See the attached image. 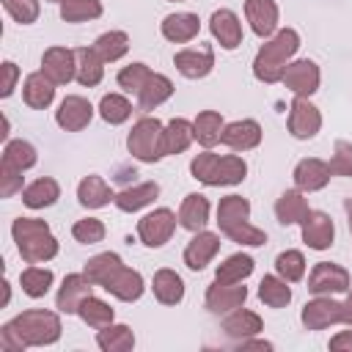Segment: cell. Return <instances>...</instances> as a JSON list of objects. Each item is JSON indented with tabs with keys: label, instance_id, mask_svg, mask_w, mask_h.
Here are the masks:
<instances>
[{
	"label": "cell",
	"instance_id": "cell-25",
	"mask_svg": "<svg viewBox=\"0 0 352 352\" xmlns=\"http://www.w3.org/2000/svg\"><path fill=\"white\" fill-rule=\"evenodd\" d=\"M22 99L30 110H47L55 102V82L41 69L30 72L22 82Z\"/></svg>",
	"mask_w": 352,
	"mask_h": 352
},
{
	"label": "cell",
	"instance_id": "cell-4",
	"mask_svg": "<svg viewBox=\"0 0 352 352\" xmlns=\"http://www.w3.org/2000/svg\"><path fill=\"white\" fill-rule=\"evenodd\" d=\"M58 314L55 311H44V308H28V311L16 314L11 319V324L19 333L25 346H52L60 338V330H63Z\"/></svg>",
	"mask_w": 352,
	"mask_h": 352
},
{
	"label": "cell",
	"instance_id": "cell-31",
	"mask_svg": "<svg viewBox=\"0 0 352 352\" xmlns=\"http://www.w3.org/2000/svg\"><path fill=\"white\" fill-rule=\"evenodd\" d=\"M151 292H154L157 302H162V305H179L184 300V280H182V275L176 270L162 267L151 278Z\"/></svg>",
	"mask_w": 352,
	"mask_h": 352
},
{
	"label": "cell",
	"instance_id": "cell-54",
	"mask_svg": "<svg viewBox=\"0 0 352 352\" xmlns=\"http://www.w3.org/2000/svg\"><path fill=\"white\" fill-rule=\"evenodd\" d=\"M0 349H3V352H25V349H28L11 322H6V324L0 327Z\"/></svg>",
	"mask_w": 352,
	"mask_h": 352
},
{
	"label": "cell",
	"instance_id": "cell-59",
	"mask_svg": "<svg viewBox=\"0 0 352 352\" xmlns=\"http://www.w3.org/2000/svg\"><path fill=\"white\" fill-rule=\"evenodd\" d=\"M8 300H11V283L3 278V305H8Z\"/></svg>",
	"mask_w": 352,
	"mask_h": 352
},
{
	"label": "cell",
	"instance_id": "cell-47",
	"mask_svg": "<svg viewBox=\"0 0 352 352\" xmlns=\"http://www.w3.org/2000/svg\"><path fill=\"white\" fill-rule=\"evenodd\" d=\"M305 256H302V250H280L278 256H275V272L283 278V280H289V283H297V280H302L305 278Z\"/></svg>",
	"mask_w": 352,
	"mask_h": 352
},
{
	"label": "cell",
	"instance_id": "cell-16",
	"mask_svg": "<svg viewBox=\"0 0 352 352\" xmlns=\"http://www.w3.org/2000/svg\"><path fill=\"white\" fill-rule=\"evenodd\" d=\"M292 179H294V187L302 190V192H319L330 184L333 179V170H330V162L319 160V157H305L294 165L292 170Z\"/></svg>",
	"mask_w": 352,
	"mask_h": 352
},
{
	"label": "cell",
	"instance_id": "cell-11",
	"mask_svg": "<svg viewBox=\"0 0 352 352\" xmlns=\"http://www.w3.org/2000/svg\"><path fill=\"white\" fill-rule=\"evenodd\" d=\"M248 300V286L245 280L242 283H223V280H214L206 286V294H204V305L209 314L214 316H226L231 314L234 308L245 305Z\"/></svg>",
	"mask_w": 352,
	"mask_h": 352
},
{
	"label": "cell",
	"instance_id": "cell-3",
	"mask_svg": "<svg viewBox=\"0 0 352 352\" xmlns=\"http://www.w3.org/2000/svg\"><path fill=\"white\" fill-rule=\"evenodd\" d=\"M190 173L206 187H234L245 182L248 162L239 154H214L212 148H204L190 160Z\"/></svg>",
	"mask_w": 352,
	"mask_h": 352
},
{
	"label": "cell",
	"instance_id": "cell-55",
	"mask_svg": "<svg viewBox=\"0 0 352 352\" xmlns=\"http://www.w3.org/2000/svg\"><path fill=\"white\" fill-rule=\"evenodd\" d=\"M3 82H0V96L3 99H8L11 94H14V88H16V80H19V66L14 63V60H3Z\"/></svg>",
	"mask_w": 352,
	"mask_h": 352
},
{
	"label": "cell",
	"instance_id": "cell-36",
	"mask_svg": "<svg viewBox=\"0 0 352 352\" xmlns=\"http://www.w3.org/2000/svg\"><path fill=\"white\" fill-rule=\"evenodd\" d=\"M245 220H250V201L245 195L231 192V195L220 198V204H217V226H220V234L228 231L236 223H245Z\"/></svg>",
	"mask_w": 352,
	"mask_h": 352
},
{
	"label": "cell",
	"instance_id": "cell-62",
	"mask_svg": "<svg viewBox=\"0 0 352 352\" xmlns=\"http://www.w3.org/2000/svg\"><path fill=\"white\" fill-rule=\"evenodd\" d=\"M44 3H60V0H44Z\"/></svg>",
	"mask_w": 352,
	"mask_h": 352
},
{
	"label": "cell",
	"instance_id": "cell-37",
	"mask_svg": "<svg viewBox=\"0 0 352 352\" xmlns=\"http://www.w3.org/2000/svg\"><path fill=\"white\" fill-rule=\"evenodd\" d=\"M256 270V261L253 256L248 253H231L228 258H223L214 270V280H223V283H242L253 275Z\"/></svg>",
	"mask_w": 352,
	"mask_h": 352
},
{
	"label": "cell",
	"instance_id": "cell-21",
	"mask_svg": "<svg viewBox=\"0 0 352 352\" xmlns=\"http://www.w3.org/2000/svg\"><path fill=\"white\" fill-rule=\"evenodd\" d=\"M217 250H220V234H214V231H195L192 234V239L187 242V248H184V264H187V270H192V272H201L214 256H217Z\"/></svg>",
	"mask_w": 352,
	"mask_h": 352
},
{
	"label": "cell",
	"instance_id": "cell-19",
	"mask_svg": "<svg viewBox=\"0 0 352 352\" xmlns=\"http://www.w3.org/2000/svg\"><path fill=\"white\" fill-rule=\"evenodd\" d=\"M245 19L258 38H270L278 30L280 8L275 0H245Z\"/></svg>",
	"mask_w": 352,
	"mask_h": 352
},
{
	"label": "cell",
	"instance_id": "cell-22",
	"mask_svg": "<svg viewBox=\"0 0 352 352\" xmlns=\"http://www.w3.org/2000/svg\"><path fill=\"white\" fill-rule=\"evenodd\" d=\"M107 294H113L116 300H121V302H135V300H140L143 297V292H146V280H143V275L138 272V270H132V267H118L113 275H110V280L102 286Z\"/></svg>",
	"mask_w": 352,
	"mask_h": 352
},
{
	"label": "cell",
	"instance_id": "cell-48",
	"mask_svg": "<svg viewBox=\"0 0 352 352\" xmlns=\"http://www.w3.org/2000/svg\"><path fill=\"white\" fill-rule=\"evenodd\" d=\"M148 77H151V69H148L143 60H135V63H129V66H124V69L118 72L116 82H118V88H124L126 94H135V96H138Z\"/></svg>",
	"mask_w": 352,
	"mask_h": 352
},
{
	"label": "cell",
	"instance_id": "cell-40",
	"mask_svg": "<svg viewBox=\"0 0 352 352\" xmlns=\"http://www.w3.org/2000/svg\"><path fill=\"white\" fill-rule=\"evenodd\" d=\"M52 283H55V275H52L50 267L30 264V267H25V270L19 272V286H22V292H25L28 297H33V300L47 297L50 289H52Z\"/></svg>",
	"mask_w": 352,
	"mask_h": 352
},
{
	"label": "cell",
	"instance_id": "cell-1",
	"mask_svg": "<svg viewBox=\"0 0 352 352\" xmlns=\"http://www.w3.org/2000/svg\"><path fill=\"white\" fill-rule=\"evenodd\" d=\"M297 50H300V33L294 28H278L258 47V52L253 58V77L258 82H264V85L280 82L283 80V72L294 60Z\"/></svg>",
	"mask_w": 352,
	"mask_h": 352
},
{
	"label": "cell",
	"instance_id": "cell-30",
	"mask_svg": "<svg viewBox=\"0 0 352 352\" xmlns=\"http://www.w3.org/2000/svg\"><path fill=\"white\" fill-rule=\"evenodd\" d=\"M157 195H160V184L157 182H138V184H132V187H124L121 192H116V206L121 209V212H140V209H146L148 204H154L157 201Z\"/></svg>",
	"mask_w": 352,
	"mask_h": 352
},
{
	"label": "cell",
	"instance_id": "cell-58",
	"mask_svg": "<svg viewBox=\"0 0 352 352\" xmlns=\"http://www.w3.org/2000/svg\"><path fill=\"white\" fill-rule=\"evenodd\" d=\"M344 324L352 327V286L346 289V300H344Z\"/></svg>",
	"mask_w": 352,
	"mask_h": 352
},
{
	"label": "cell",
	"instance_id": "cell-51",
	"mask_svg": "<svg viewBox=\"0 0 352 352\" xmlns=\"http://www.w3.org/2000/svg\"><path fill=\"white\" fill-rule=\"evenodd\" d=\"M3 8L19 25H33L38 19V11H41L38 0H3Z\"/></svg>",
	"mask_w": 352,
	"mask_h": 352
},
{
	"label": "cell",
	"instance_id": "cell-41",
	"mask_svg": "<svg viewBox=\"0 0 352 352\" xmlns=\"http://www.w3.org/2000/svg\"><path fill=\"white\" fill-rule=\"evenodd\" d=\"M258 300L267 308H286L292 302V286L289 280H283L278 272L275 275H264L258 283Z\"/></svg>",
	"mask_w": 352,
	"mask_h": 352
},
{
	"label": "cell",
	"instance_id": "cell-32",
	"mask_svg": "<svg viewBox=\"0 0 352 352\" xmlns=\"http://www.w3.org/2000/svg\"><path fill=\"white\" fill-rule=\"evenodd\" d=\"M96 346L102 352H129L135 349V330L121 322H110L96 330Z\"/></svg>",
	"mask_w": 352,
	"mask_h": 352
},
{
	"label": "cell",
	"instance_id": "cell-26",
	"mask_svg": "<svg viewBox=\"0 0 352 352\" xmlns=\"http://www.w3.org/2000/svg\"><path fill=\"white\" fill-rule=\"evenodd\" d=\"M209 198L206 195H201V192H187L184 198H182V204H179V212H176V217H179V226L182 228H187V231H204L206 228V223H209Z\"/></svg>",
	"mask_w": 352,
	"mask_h": 352
},
{
	"label": "cell",
	"instance_id": "cell-52",
	"mask_svg": "<svg viewBox=\"0 0 352 352\" xmlns=\"http://www.w3.org/2000/svg\"><path fill=\"white\" fill-rule=\"evenodd\" d=\"M330 170H333V176H346V179H352V143L336 140L333 157H330Z\"/></svg>",
	"mask_w": 352,
	"mask_h": 352
},
{
	"label": "cell",
	"instance_id": "cell-18",
	"mask_svg": "<svg viewBox=\"0 0 352 352\" xmlns=\"http://www.w3.org/2000/svg\"><path fill=\"white\" fill-rule=\"evenodd\" d=\"M261 138H264V132H261V124L256 118H236V121L223 126L220 143L228 146L231 151H250L261 143Z\"/></svg>",
	"mask_w": 352,
	"mask_h": 352
},
{
	"label": "cell",
	"instance_id": "cell-2",
	"mask_svg": "<svg viewBox=\"0 0 352 352\" xmlns=\"http://www.w3.org/2000/svg\"><path fill=\"white\" fill-rule=\"evenodd\" d=\"M11 236H14L16 250L25 264H44V261L55 258L60 250L50 223L38 220V217H16L11 223Z\"/></svg>",
	"mask_w": 352,
	"mask_h": 352
},
{
	"label": "cell",
	"instance_id": "cell-45",
	"mask_svg": "<svg viewBox=\"0 0 352 352\" xmlns=\"http://www.w3.org/2000/svg\"><path fill=\"white\" fill-rule=\"evenodd\" d=\"M77 316H80L88 327L99 330V327H104V324H110V322L116 319V311L110 308V302H104V300H99L96 294H91V297H85V300H82V305H80Z\"/></svg>",
	"mask_w": 352,
	"mask_h": 352
},
{
	"label": "cell",
	"instance_id": "cell-53",
	"mask_svg": "<svg viewBox=\"0 0 352 352\" xmlns=\"http://www.w3.org/2000/svg\"><path fill=\"white\" fill-rule=\"evenodd\" d=\"M22 173L25 170H19V168H14L11 162H0V195L3 198H11V195H16V192H22L25 187H22Z\"/></svg>",
	"mask_w": 352,
	"mask_h": 352
},
{
	"label": "cell",
	"instance_id": "cell-38",
	"mask_svg": "<svg viewBox=\"0 0 352 352\" xmlns=\"http://www.w3.org/2000/svg\"><path fill=\"white\" fill-rule=\"evenodd\" d=\"M162 140H165V157L187 151V148L192 146V140H195L192 121H187V118H182V116L170 118V121L165 124V138H162Z\"/></svg>",
	"mask_w": 352,
	"mask_h": 352
},
{
	"label": "cell",
	"instance_id": "cell-44",
	"mask_svg": "<svg viewBox=\"0 0 352 352\" xmlns=\"http://www.w3.org/2000/svg\"><path fill=\"white\" fill-rule=\"evenodd\" d=\"M58 6H60V19L72 22V25L88 22V19H99L102 11H104L102 0H60Z\"/></svg>",
	"mask_w": 352,
	"mask_h": 352
},
{
	"label": "cell",
	"instance_id": "cell-60",
	"mask_svg": "<svg viewBox=\"0 0 352 352\" xmlns=\"http://www.w3.org/2000/svg\"><path fill=\"white\" fill-rule=\"evenodd\" d=\"M344 209H346V223H349V231H352V198H346Z\"/></svg>",
	"mask_w": 352,
	"mask_h": 352
},
{
	"label": "cell",
	"instance_id": "cell-61",
	"mask_svg": "<svg viewBox=\"0 0 352 352\" xmlns=\"http://www.w3.org/2000/svg\"><path fill=\"white\" fill-rule=\"evenodd\" d=\"M168 3H184V0H168Z\"/></svg>",
	"mask_w": 352,
	"mask_h": 352
},
{
	"label": "cell",
	"instance_id": "cell-39",
	"mask_svg": "<svg viewBox=\"0 0 352 352\" xmlns=\"http://www.w3.org/2000/svg\"><path fill=\"white\" fill-rule=\"evenodd\" d=\"M91 47L96 50V55L104 63H116L129 52V33L126 30H104L102 36H96V41Z\"/></svg>",
	"mask_w": 352,
	"mask_h": 352
},
{
	"label": "cell",
	"instance_id": "cell-13",
	"mask_svg": "<svg viewBox=\"0 0 352 352\" xmlns=\"http://www.w3.org/2000/svg\"><path fill=\"white\" fill-rule=\"evenodd\" d=\"M91 118H94V104L80 94L63 96L55 110V124L63 132H82L91 124Z\"/></svg>",
	"mask_w": 352,
	"mask_h": 352
},
{
	"label": "cell",
	"instance_id": "cell-8",
	"mask_svg": "<svg viewBox=\"0 0 352 352\" xmlns=\"http://www.w3.org/2000/svg\"><path fill=\"white\" fill-rule=\"evenodd\" d=\"M300 322L305 330H324L330 324L344 322V302L333 300V294H314L300 311Z\"/></svg>",
	"mask_w": 352,
	"mask_h": 352
},
{
	"label": "cell",
	"instance_id": "cell-9",
	"mask_svg": "<svg viewBox=\"0 0 352 352\" xmlns=\"http://www.w3.org/2000/svg\"><path fill=\"white\" fill-rule=\"evenodd\" d=\"M280 82H283L286 91H292L294 96H308V99H311V96L319 91L322 72H319L316 60H311V58H297V60H292V63L286 66Z\"/></svg>",
	"mask_w": 352,
	"mask_h": 352
},
{
	"label": "cell",
	"instance_id": "cell-7",
	"mask_svg": "<svg viewBox=\"0 0 352 352\" xmlns=\"http://www.w3.org/2000/svg\"><path fill=\"white\" fill-rule=\"evenodd\" d=\"M289 135L294 140H311L322 129V113L308 96H294L289 104Z\"/></svg>",
	"mask_w": 352,
	"mask_h": 352
},
{
	"label": "cell",
	"instance_id": "cell-42",
	"mask_svg": "<svg viewBox=\"0 0 352 352\" xmlns=\"http://www.w3.org/2000/svg\"><path fill=\"white\" fill-rule=\"evenodd\" d=\"M118 267H124V258H121L118 253H113V250H104V253L91 256V258L85 261L82 272L94 280V286H104V283L110 280V275H113Z\"/></svg>",
	"mask_w": 352,
	"mask_h": 352
},
{
	"label": "cell",
	"instance_id": "cell-57",
	"mask_svg": "<svg viewBox=\"0 0 352 352\" xmlns=\"http://www.w3.org/2000/svg\"><path fill=\"white\" fill-rule=\"evenodd\" d=\"M272 346H275L272 341H261V338H256V336L239 341V349H272Z\"/></svg>",
	"mask_w": 352,
	"mask_h": 352
},
{
	"label": "cell",
	"instance_id": "cell-15",
	"mask_svg": "<svg viewBox=\"0 0 352 352\" xmlns=\"http://www.w3.org/2000/svg\"><path fill=\"white\" fill-rule=\"evenodd\" d=\"M41 72L55 85L72 82L77 77V52L69 47H47L41 55Z\"/></svg>",
	"mask_w": 352,
	"mask_h": 352
},
{
	"label": "cell",
	"instance_id": "cell-6",
	"mask_svg": "<svg viewBox=\"0 0 352 352\" xmlns=\"http://www.w3.org/2000/svg\"><path fill=\"white\" fill-rule=\"evenodd\" d=\"M176 223H179V217H176L173 209L157 206V209H151L148 214H143L138 220V236L146 248H162L165 242H170V236L176 231Z\"/></svg>",
	"mask_w": 352,
	"mask_h": 352
},
{
	"label": "cell",
	"instance_id": "cell-12",
	"mask_svg": "<svg viewBox=\"0 0 352 352\" xmlns=\"http://www.w3.org/2000/svg\"><path fill=\"white\" fill-rule=\"evenodd\" d=\"M173 66L182 77L187 80H204L206 74H212L214 69V50L209 44H198V47H184L173 55Z\"/></svg>",
	"mask_w": 352,
	"mask_h": 352
},
{
	"label": "cell",
	"instance_id": "cell-17",
	"mask_svg": "<svg viewBox=\"0 0 352 352\" xmlns=\"http://www.w3.org/2000/svg\"><path fill=\"white\" fill-rule=\"evenodd\" d=\"M300 228H302V242L311 250H327L336 242V223L322 209H311L300 223Z\"/></svg>",
	"mask_w": 352,
	"mask_h": 352
},
{
	"label": "cell",
	"instance_id": "cell-46",
	"mask_svg": "<svg viewBox=\"0 0 352 352\" xmlns=\"http://www.w3.org/2000/svg\"><path fill=\"white\" fill-rule=\"evenodd\" d=\"M3 160L11 162V165L19 168V170H30V168L38 162V151H36V146H33L30 140L16 138V140H8V143L3 146Z\"/></svg>",
	"mask_w": 352,
	"mask_h": 352
},
{
	"label": "cell",
	"instance_id": "cell-20",
	"mask_svg": "<svg viewBox=\"0 0 352 352\" xmlns=\"http://www.w3.org/2000/svg\"><path fill=\"white\" fill-rule=\"evenodd\" d=\"M209 33L223 50H236L242 44V19L231 8H217L209 16Z\"/></svg>",
	"mask_w": 352,
	"mask_h": 352
},
{
	"label": "cell",
	"instance_id": "cell-28",
	"mask_svg": "<svg viewBox=\"0 0 352 352\" xmlns=\"http://www.w3.org/2000/svg\"><path fill=\"white\" fill-rule=\"evenodd\" d=\"M311 212L308 206V198L302 190H283L275 201V217L280 226H300L305 220V214Z\"/></svg>",
	"mask_w": 352,
	"mask_h": 352
},
{
	"label": "cell",
	"instance_id": "cell-43",
	"mask_svg": "<svg viewBox=\"0 0 352 352\" xmlns=\"http://www.w3.org/2000/svg\"><path fill=\"white\" fill-rule=\"evenodd\" d=\"M99 116H102V121L104 124H110V126H118V124H124V121H129L132 118V102L124 96V94H104L102 99H99Z\"/></svg>",
	"mask_w": 352,
	"mask_h": 352
},
{
	"label": "cell",
	"instance_id": "cell-27",
	"mask_svg": "<svg viewBox=\"0 0 352 352\" xmlns=\"http://www.w3.org/2000/svg\"><path fill=\"white\" fill-rule=\"evenodd\" d=\"M170 96H173V82H170V77L162 74V72H151V77L146 80V85L140 88V94H138L135 99H138V110L151 113V110H157L160 104H165Z\"/></svg>",
	"mask_w": 352,
	"mask_h": 352
},
{
	"label": "cell",
	"instance_id": "cell-5",
	"mask_svg": "<svg viewBox=\"0 0 352 352\" xmlns=\"http://www.w3.org/2000/svg\"><path fill=\"white\" fill-rule=\"evenodd\" d=\"M165 124L154 116H143L132 124L126 135V148L140 162H160L165 157Z\"/></svg>",
	"mask_w": 352,
	"mask_h": 352
},
{
	"label": "cell",
	"instance_id": "cell-10",
	"mask_svg": "<svg viewBox=\"0 0 352 352\" xmlns=\"http://www.w3.org/2000/svg\"><path fill=\"white\" fill-rule=\"evenodd\" d=\"M352 286V275L346 267L336 261H319L308 275V292L311 294H341Z\"/></svg>",
	"mask_w": 352,
	"mask_h": 352
},
{
	"label": "cell",
	"instance_id": "cell-33",
	"mask_svg": "<svg viewBox=\"0 0 352 352\" xmlns=\"http://www.w3.org/2000/svg\"><path fill=\"white\" fill-rule=\"evenodd\" d=\"M60 198V184L52 176H41L36 182H30L22 190V204L28 209H47Z\"/></svg>",
	"mask_w": 352,
	"mask_h": 352
},
{
	"label": "cell",
	"instance_id": "cell-56",
	"mask_svg": "<svg viewBox=\"0 0 352 352\" xmlns=\"http://www.w3.org/2000/svg\"><path fill=\"white\" fill-rule=\"evenodd\" d=\"M327 346H330V349H346V352H352V327H349V330H338V333L330 338Z\"/></svg>",
	"mask_w": 352,
	"mask_h": 352
},
{
	"label": "cell",
	"instance_id": "cell-34",
	"mask_svg": "<svg viewBox=\"0 0 352 352\" xmlns=\"http://www.w3.org/2000/svg\"><path fill=\"white\" fill-rule=\"evenodd\" d=\"M77 52V82L85 88H96L104 80V60L96 55L94 47H80Z\"/></svg>",
	"mask_w": 352,
	"mask_h": 352
},
{
	"label": "cell",
	"instance_id": "cell-49",
	"mask_svg": "<svg viewBox=\"0 0 352 352\" xmlns=\"http://www.w3.org/2000/svg\"><path fill=\"white\" fill-rule=\"evenodd\" d=\"M104 234H107V228H104V223L99 217H82V220H77L72 226V236L80 245H96V242L104 239Z\"/></svg>",
	"mask_w": 352,
	"mask_h": 352
},
{
	"label": "cell",
	"instance_id": "cell-35",
	"mask_svg": "<svg viewBox=\"0 0 352 352\" xmlns=\"http://www.w3.org/2000/svg\"><path fill=\"white\" fill-rule=\"evenodd\" d=\"M223 126H226V121H223V116H220L217 110H201V113L192 118L195 140H198V146H204V148H212V146L220 143Z\"/></svg>",
	"mask_w": 352,
	"mask_h": 352
},
{
	"label": "cell",
	"instance_id": "cell-50",
	"mask_svg": "<svg viewBox=\"0 0 352 352\" xmlns=\"http://www.w3.org/2000/svg\"><path fill=\"white\" fill-rule=\"evenodd\" d=\"M231 242H236V245H245V248H261V245H267V234L261 231V228H256L250 220H245V223H236V226H231L228 231H223Z\"/></svg>",
	"mask_w": 352,
	"mask_h": 352
},
{
	"label": "cell",
	"instance_id": "cell-24",
	"mask_svg": "<svg viewBox=\"0 0 352 352\" xmlns=\"http://www.w3.org/2000/svg\"><path fill=\"white\" fill-rule=\"evenodd\" d=\"M264 330V322H261V316L256 314V311H250V308H234L231 314H226L223 316V333L228 336V338H234L236 344L239 341H245V338H250V336H258Z\"/></svg>",
	"mask_w": 352,
	"mask_h": 352
},
{
	"label": "cell",
	"instance_id": "cell-29",
	"mask_svg": "<svg viewBox=\"0 0 352 352\" xmlns=\"http://www.w3.org/2000/svg\"><path fill=\"white\" fill-rule=\"evenodd\" d=\"M77 201L85 209H102L110 201H116V192H113V187L102 176L91 173V176H82L80 179V184H77Z\"/></svg>",
	"mask_w": 352,
	"mask_h": 352
},
{
	"label": "cell",
	"instance_id": "cell-23",
	"mask_svg": "<svg viewBox=\"0 0 352 352\" xmlns=\"http://www.w3.org/2000/svg\"><path fill=\"white\" fill-rule=\"evenodd\" d=\"M160 33L170 44H187L201 33V19L192 11H176L160 22Z\"/></svg>",
	"mask_w": 352,
	"mask_h": 352
},
{
	"label": "cell",
	"instance_id": "cell-14",
	"mask_svg": "<svg viewBox=\"0 0 352 352\" xmlns=\"http://www.w3.org/2000/svg\"><path fill=\"white\" fill-rule=\"evenodd\" d=\"M94 294V280L85 275V272H69L60 286H58V294H55V308L60 314H77L82 300Z\"/></svg>",
	"mask_w": 352,
	"mask_h": 352
}]
</instances>
